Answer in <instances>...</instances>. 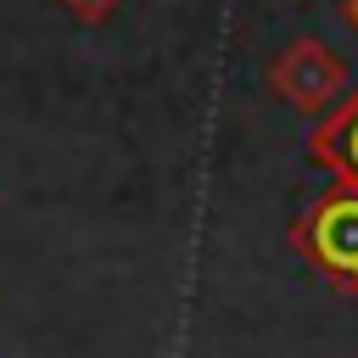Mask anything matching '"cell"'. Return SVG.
Masks as SVG:
<instances>
[{
    "label": "cell",
    "instance_id": "obj_1",
    "mask_svg": "<svg viewBox=\"0 0 358 358\" xmlns=\"http://www.w3.org/2000/svg\"><path fill=\"white\" fill-rule=\"evenodd\" d=\"M268 78H274V90L291 101V106H302V112H313V106H324L336 90H341V78H347V67H341V56L336 50H324V45H285V56L268 67Z\"/></svg>",
    "mask_w": 358,
    "mask_h": 358
},
{
    "label": "cell",
    "instance_id": "obj_2",
    "mask_svg": "<svg viewBox=\"0 0 358 358\" xmlns=\"http://www.w3.org/2000/svg\"><path fill=\"white\" fill-rule=\"evenodd\" d=\"M313 257L336 274H358V190H341L313 213Z\"/></svg>",
    "mask_w": 358,
    "mask_h": 358
},
{
    "label": "cell",
    "instance_id": "obj_3",
    "mask_svg": "<svg viewBox=\"0 0 358 358\" xmlns=\"http://www.w3.org/2000/svg\"><path fill=\"white\" fill-rule=\"evenodd\" d=\"M336 151H341V162L358 173V101L347 106V117L336 123Z\"/></svg>",
    "mask_w": 358,
    "mask_h": 358
},
{
    "label": "cell",
    "instance_id": "obj_4",
    "mask_svg": "<svg viewBox=\"0 0 358 358\" xmlns=\"http://www.w3.org/2000/svg\"><path fill=\"white\" fill-rule=\"evenodd\" d=\"M106 6H112V0H73L78 17H106Z\"/></svg>",
    "mask_w": 358,
    "mask_h": 358
},
{
    "label": "cell",
    "instance_id": "obj_5",
    "mask_svg": "<svg viewBox=\"0 0 358 358\" xmlns=\"http://www.w3.org/2000/svg\"><path fill=\"white\" fill-rule=\"evenodd\" d=\"M347 17H352V28H358V0H347Z\"/></svg>",
    "mask_w": 358,
    "mask_h": 358
}]
</instances>
